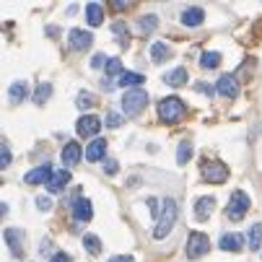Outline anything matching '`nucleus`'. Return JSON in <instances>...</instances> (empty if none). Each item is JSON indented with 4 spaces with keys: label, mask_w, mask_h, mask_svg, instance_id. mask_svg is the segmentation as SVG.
Masks as SVG:
<instances>
[{
    "label": "nucleus",
    "mask_w": 262,
    "mask_h": 262,
    "mask_svg": "<svg viewBox=\"0 0 262 262\" xmlns=\"http://www.w3.org/2000/svg\"><path fill=\"white\" fill-rule=\"evenodd\" d=\"M3 236H6V242H8V247H11V254H13V257H21V254H24V231L16 229V226H8V229L3 231Z\"/></svg>",
    "instance_id": "nucleus-7"
},
{
    "label": "nucleus",
    "mask_w": 262,
    "mask_h": 262,
    "mask_svg": "<svg viewBox=\"0 0 262 262\" xmlns=\"http://www.w3.org/2000/svg\"><path fill=\"white\" fill-rule=\"evenodd\" d=\"M203 21H205V11L203 8H187L182 13V24L184 26H200Z\"/></svg>",
    "instance_id": "nucleus-17"
},
{
    "label": "nucleus",
    "mask_w": 262,
    "mask_h": 262,
    "mask_svg": "<svg viewBox=\"0 0 262 262\" xmlns=\"http://www.w3.org/2000/svg\"><path fill=\"white\" fill-rule=\"evenodd\" d=\"M174 223H177V203L171 198H166L164 200V210L159 215V223H156V229H154V236L156 239H164L174 229Z\"/></svg>",
    "instance_id": "nucleus-1"
},
{
    "label": "nucleus",
    "mask_w": 262,
    "mask_h": 262,
    "mask_svg": "<svg viewBox=\"0 0 262 262\" xmlns=\"http://www.w3.org/2000/svg\"><path fill=\"white\" fill-rule=\"evenodd\" d=\"M26 96H29V86H26V81H16V83H11V91H8L11 104H21Z\"/></svg>",
    "instance_id": "nucleus-18"
},
{
    "label": "nucleus",
    "mask_w": 262,
    "mask_h": 262,
    "mask_svg": "<svg viewBox=\"0 0 262 262\" xmlns=\"http://www.w3.org/2000/svg\"><path fill=\"white\" fill-rule=\"evenodd\" d=\"M187 68H174V70H169V73H164V83H169V86H187Z\"/></svg>",
    "instance_id": "nucleus-16"
},
{
    "label": "nucleus",
    "mask_w": 262,
    "mask_h": 262,
    "mask_svg": "<svg viewBox=\"0 0 262 262\" xmlns=\"http://www.w3.org/2000/svg\"><path fill=\"white\" fill-rule=\"evenodd\" d=\"M140 29H143L145 34H151V31L156 29V16H143V18H140Z\"/></svg>",
    "instance_id": "nucleus-30"
},
{
    "label": "nucleus",
    "mask_w": 262,
    "mask_h": 262,
    "mask_svg": "<svg viewBox=\"0 0 262 262\" xmlns=\"http://www.w3.org/2000/svg\"><path fill=\"white\" fill-rule=\"evenodd\" d=\"M242 244H244V239L239 234H223L221 236V249L223 252H239Z\"/></svg>",
    "instance_id": "nucleus-19"
},
{
    "label": "nucleus",
    "mask_w": 262,
    "mask_h": 262,
    "mask_svg": "<svg viewBox=\"0 0 262 262\" xmlns=\"http://www.w3.org/2000/svg\"><path fill=\"white\" fill-rule=\"evenodd\" d=\"M247 242H249V249H259L262 247V223H254L247 234Z\"/></svg>",
    "instance_id": "nucleus-24"
},
{
    "label": "nucleus",
    "mask_w": 262,
    "mask_h": 262,
    "mask_svg": "<svg viewBox=\"0 0 262 262\" xmlns=\"http://www.w3.org/2000/svg\"><path fill=\"white\" fill-rule=\"evenodd\" d=\"M195 89H198V91H200V94H208V96H210V94H213V89H210V86H208V83H198V86H195Z\"/></svg>",
    "instance_id": "nucleus-39"
},
{
    "label": "nucleus",
    "mask_w": 262,
    "mask_h": 262,
    "mask_svg": "<svg viewBox=\"0 0 262 262\" xmlns=\"http://www.w3.org/2000/svg\"><path fill=\"white\" fill-rule=\"evenodd\" d=\"M247 210H249V195H244L242 190H236V192L231 195V200H229L226 215H229L231 221H242V218L247 215Z\"/></svg>",
    "instance_id": "nucleus-4"
},
{
    "label": "nucleus",
    "mask_w": 262,
    "mask_h": 262,
    "mask_svg": "<svg viewBox=\"0 0 262 262\" xmlns=\"http://www.w3.org/2000/svg\"><path fill=\"white\" fill-rule=\"evenodd\" d=\"M89 106H94V96L91 94H81L78 96V109H89Z\"/></svg>",
    "instance_id": "nucleus-32"
},
{
    "label": "nucleus",
    "mask_w": 262,
    "mask_h": 262,
    "mask_svg": "<svg viewBox=\"0 0 262 262\" xmlns=\"http://www.w3.org/2000/svg\"><path fill=\"white\" fill-rule=\"evenodd\" d=\"M104 169H106V174H117V161H106Z\"/></svg>",
    "instance_id": "nucleus-37"
},
{
    "label": "nucleus",
    "mask_w": 262,
    "mask_h": 262,
    "mask_svg": "<svg viewBox=\"0 0 262 262\" xmlns=\"http://www.w3.org/2000/svg\"><path fill=\"white\" fill-rule=\"evenodd\" d=\"M106 73H109V76H117V78H120L122 73H125V70H122V62H120L117 57H112L109 65H106Z\"/></svg>",
    "instance_id": "nucleus-29"
},
{
    "label": "nucleus",
    "mask_w": 262,
    "mask_h": 262,
    "mask_svg": "<svg viewBox=\"0 0 262 262\" xmlns=\"http://www.w3.org/2000/svg\"><path fill=\"white\" fill-rule=\"evenodd\" d=\"M50 94H52V86L50 83H39V89L34 91V104H45L50 99Z\"/></svg>",
    "instance_id": "nucleus-26"
},
{
    "label": "nucleus",
    "mask_w": 262,
    "mask_h": 262,
    "mask_svg": "<svg viewBox=\"0 0 262 262\" xmlns=\"http://www.w3.org/2000/svg\"><path fill=\"white\" fill-rule=\"evenodd\" d=\"M203 177H205L208 182H213V184H221V182L229 179V166L221 164V161L205 164V166H203Z\"/></svg>",
    "instance_id": "nucleus-6"
},
{
    "label": "nucleus",
    "mask_w": 262,
    "mask_h": 262,
    "mask_svg": "<svg viewBox=\"0 0 262 262\" xmlns=\"http://www.w3.org/2000/svg\"><path fill=\"white\" fill-rule=\"evenodd\" d=\"M112 31H115V34L120 36V45L125 47V45H127V26H122V24H115V26H112Z\"/></svg>",
    "instance_id": "nucleus-31"
},
{
    "label": "nucleus",
    "mask_w": 262,
    "mask_h": 262,
    "mask_svg": "<svg viewBox=\"0 0 262 262\" xmlns=\"http://www.w3.org/2000/svg\"><path fill=\"white\" fill-rule=\"evenodd\" d=\"M52 174H55V171H52V166H50V164H42V166L31 169V171L24 177V182H26V184H42V182L47 184V182L52 179Z\"/></svg>",
    "instance_id": "nucleus-10"
},
{
    "label": "nucleus",
    "mask_w": 262,
    "mask_h": 262,
    "mask_svg": "<svg viewBox=\"0 0 262 262\" xmlns=\"http://www.w3.org/2000/svg\"><path fill=\"white\" fill-rule=\"evenodd\" d=\"M81 156H83V151H81L78 143H68V145L62 148V164H65V166H76V164L81 161Z\"/></svg>",
    "instance_id": "nucleus-14"
},
{
    "label": "nucleus",
    "mask_w": 262,
    "mask_h": 262,
    "mask_svg": "<svg viewBox=\"0 0 262 262\" xmlns=\"http://www.w3.org/2000/svg\"><path fill=\"white\" fill-rule=\"evenodd\" d=\"M145 104H148V94L143 89H133V91H127L122 96V112H125L127 117L140 115V112L145 109Z\"/></svg>",
    "instance_id": "nucleus-3"
},
{
    "label": "nucleus",
    "mask_w": 262,
    "mask_h": 262,
    "mask_svg": "<svg viewBox=\"0 0 262 262\" xmlns=\"http://www.w3.org/2000/svg\"><path fill=\"white\" fill-rule=\"evenodd\" d=\"M215 91H218L221 96H226V99H236V94H239V83H236L234 76H221Z\"/></svg>",
    "instance_id": "nucleus-11"
},
{
    "label": "nucleus",
    "mask_w": 262,
    "mask_h": 262,
    "mask_svg": "<svg viewBox=\"0 0 262 262\" xmlns=\"http://www.w3.org/2000/svg\"><path fill=\"white\" fill-rule=\"evenodd\" d=\"M36 208L47 213V210L52 208V200H50V198H42V195H39V198H36Z\"/></svg>",
    "instance_id": "nucleus-33"
},
{
    "label": "nucleus",
    "mask_w": 262,
    "mask_h": 262,
    "mask_svg": "<svg viewBox=\"0 0 262 262\" xmlns=\"http://www.w3.org/2000/svg\"><path fill=\"white\" fill-rule=\"evenodd\" d=\"M184 112H187V106H184L182 99H177V96H169V99H164V101L159 104V115H161V120H164L166 125L179 122V120L184 117Z\"/></svg>",
    "instance_id": "nucleus-2"
},
{
    "label": "nucleus",
    "mask_w": 262,
    "mask_h": 262,
    "mask_svg": "<svg viewBox=\"0 0 262 262\" xmlns=\"http://www.w3.org/2000/svg\"><path fill=\"white\" fill-rule=\"evenodd\" d=\"M109 262H133V257H127V254H120V257H112Z\"/></svg>",
    "instance_id": "nucleus-41"
},
{
    "label": "nucleus",
    "mask_w": 262,
    "mask_h": 262,
    "mask_svg": "<svg viewBox=\"0 0 262 262\" xmlns=\"http://www.w3.org/2000/svg\"><path fill=\"white\" fill-rule=\"evenodd\" d=\"M140 83H145V78L140 76V73H122V76L117 78V86H122V89H135V86H140Z\"/></svg>",
    "instance_id": "nucleus-20"
},
{
    "label": "nucleus",
    "mask_w": 262,
    "mask_h": 262,
    "mask_svg": "<svg viewBox=\"0 0 262 262\" xmlns=\"http://www.w3.org/2000/svg\"><path fill=\"white\" fill-rule=\"evenodd\" d=\"M109 65V60L104 57V55H94V60H91V68H106Z\"/></svg>",
    "instance_id": "nucleus-35"
},
{
    "label": "nucleus",
    "mask_w": 262,
    "mask_h": 262,
    "mask_svg": "<svg viewBox=\"0 0 262 262\" xmlns=\"http://www.w3.org/2000/svg\"><path fill=\"white\" fill-rule=\"evenodd\" d=\"M104 154H106V140H101V138H96L94 143L86 145V161H101Z\"/></svg>",
    "instance_id": "nucleus-15"
},
{
    "label": "nucleus",
    "mask_w": 262,
    "mask_h": 262,
    "mask_svg": "<svg viewBox=\"0 0 262 262\" xmlns=\"http://www.w3.org/2000/svg\"><path fill=\"white\" fill-rule=\"evenodd\" d=\"M8 164H11V148H8V145H3V159H0V166L8 169Z\"/></svg>",
    "instance_id": "nucleus-36"
},
{
    "label": "nucleus",
    "mask_w": 262,
    "mask_h": 262,
    "mask_svg": "<svg viewBox=\"0 0 262 262\" xmlns=\"http://www.w3.org/2000/svg\"><path fill=\"white\" fill-rule=\"evenodd\" d=\"M83 247H86L91 254H99V252H101V242H99L94 234H86V236H83Z\"/></svg>",
    "instance_id": "nucleus-28"
},
{
    "label": "nucleus",
    "mask_w": 262,
    "mask_h": 262,
    "mask_svg": "<svg viewBox=\"0 0 262 262\" xmlns=\"http://www.w3.org/2000/svg\"><path fill=\"white\" fill-rule=\"evenodd\" d=\"M106 125H109V127H120V125H122V117L112 112V115H106Z\"/></svg>",
    "instance_id": "nucleus-34"
},
{
    "label": "nucleus",
    "mask_w": 262,
    "mask_h": 262,
    "mask_svg": "<svg viewBox=\"0 0 262 262\" xmlns=\"http://www.w3.org/2000/svg\"><path fill=\"white\" fill-rule=\"evenodd\" d=\"M50 262H70V257H68L65 252H57V254H55V257H52Z\"/></svg>",
    "instance_id": "nucleus-38"
},
{
    "label": "nucleus",
    "mask_w": 262,
    "mask_h": 262,
    "mask_svg": "<svg viewBox=\"0 0 262 262\" xmlns=\"http://www.w3.org/2000/svg\"><path fill=\"white\" fill-rule=\"evenodd\" d=\"M91 215H94L91 200H86V198H76V200H73V218L83 223V221H91Z\"/></svg>",
    "instance_id": "nucleus-12"
},
{
    "label": "nucleus",
    "mask_w": 262,
    "mask_h": 262,
    "mask_svg": "<svg viewBox=\"0 0 262 262\" xmlns=\"http://www.w3.org/2000/svg\"><path fill=\"white\" fill-rule=\"evenodd\" d=\"M86 18H89L91 26H101L104 24V8L99 3H89L86 6Z\"/></svg>",
    "instance_id": "nucleus-21"
},
{
    "label": "nucleus",
    "mask_w": 262,
    "mask_h": 262,
    "mask_svg": "<svg viewBox=\"0 0 262 262\" xmlns=\"http://www.w3.org/2000/svg\"><path fill=\"white\" fill-rule=\"evenodd\" d=\"M99 130H101V120H99V117H94V115L81 117V120H78V125H76V133H78L81 138H91V135H96Z\"/></svg>",
    "instance_id": "nucleus-8"
},
{
    "label": "nucleus",
    "mask_w": 262,
    "mask_h": 262,
    "mask_svg": "<svg viewBox=\"0 0 262 262\" xmlns=\"http://www.w3.org/2000/svg\"><path fill=\"white\" fill-rule=\"evenodd\" d=\"M156 205H159V200H154V198L148 200V208H151V215H156V213H159V208H156Z\"/></svg>",
    "instance_id": "nucleus-40"
},
{
    "label": "nucleus",
    "mask_w": 262,
    "mask_h": 262,
    "mask_svg": "<svg viewBox=\"0 0 262 262\" xmlns=\"http://www.w3.org/2000/svg\"><path fill=\"white\" fill-rule=\"evenodd\" d=\"M68 39H70V50H76V52H83V50H89V47H91L94 36H91L89 31H83V29H73Z\"/></svg>",
    "instance_id": "nucleus-9"
},
{
    "label": "nucleus",
    "mask_w": 262,
    "mask_h": 262,
    "mask_svg": "<svg viewBox=\"0 0 262 262\" xmlns=\"http://www.w3.org/2000/svg\"><path fill=\"white\" fill-rule=\"evenodd\" d=\"M68 182H70V171H68V169H60V171H55L52 179L47 182V190H50L52 195H57V192L65 190V184H68Z\"/></svg>",
    "instance_id": "nucleus-13"
},
{
    "label": "nucleus",
    "mask_w": 262,
    "mask_h": 262,
    "mask_svg": "<svg viewBox=\"0 0 262 262\" xmlns=\"http://www.w3.org/2000/svg\"><path fill=\"white\" fill-rule=\"evenodd\" d=\"M213 205H215V200H213V198H200V200H198V205H195V218H198V221H205V218L210 215Z\"/></svg>",
    "instance_id": "nucleus-22"
},
{
    "label": "nucleus",
    "mask_w": 262,
    "mask_h": 262,
    "mask_svg": "<svg viewBox=\"0 0 262 262\" xmlns=\"http://www.w3.org/2000/svg\"><path fill=\"white\" fill-rule=\"evenodd\" d=\"M190 159H192V145L184 140V143H179V151H177V164H179V166H184Z\"/></svg>",
    "instance_id": "nucleus-25"
},
{
    "label": "nucleus",
    "mask_w": 262,
    "mask_h": 262,
    "mask_svg": "<svg viewBox=\"0 0 262 262\" xmlns=\"http://www.w3.org/2000/svg\"><path fill=\"white\" fill-rule=\"evenodd\" d=\"M208 249H210V242H208L205 234H200V231L190 234V239H187V257H190V259H200L203 254H208Z\"/></svg>",
    "instance_id": "nucleus-5"
},
{
    "label": "nucleus",
    "mask_w": 262,
    "mask_h": 262,
    "mask_svg": "<svg viewBox=\"0 0 262 262\" xmlns=\"http://www.w3.org/2000/svg\"><path fill=\"white\" fill-rule=\"evenodd\" d=\"M169 55H171L169 45H164V42H154V45H151V60H154V62H161V60H166Z\"/></svg>",
    "instance_id": "nucleus-23"
},
{
    "label": "nucleus",
    "mask_w": 262,
    "mask_h": 262,
    "mask_svg": "<svg viewBox=\"0 0 262 262\" xmlns=\"http://www.w3.org/2000/svg\"><path fill=\"white\" fill-rule=\"evenodd\" d=\"M218 62H221V55H218V52H205V55L200 57V65H203V68H208V70L218 68Z\"/></svg>",
    "instance_id": "nucleus-27"
}]
</instances>
